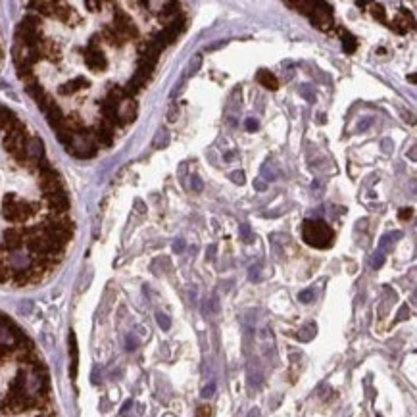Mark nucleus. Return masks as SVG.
I'll return each instance as SVG.
<instances>
[{"label": "nucleus", "instance_id": "1", "mask_svg": "<svg viewBox=\"0 0 417 417\" xmlns=\"http://www.w3.org/2000/svg\"><path fill=\"white\" fill-rule=\"evenodd\" d=\"M302 239L304 243L312 248H319V250H327L333 246V235L331 227L321 221V219H306L302 225Z\"/></svg>", "mask_w": 417, "mask_h": 417}, {"label": "nucleus", "instance_id": "2", "mask_svg": "<svg viewBox=\"0 0 417 417\" xmlns=\"http://www.w3.org/2000/svg\"><path fill=\"white\" fill-rule=\"evenodd\" d=\"M37 212L35 204L29 202H17L15 194H6L2 202V216L10 223H25L29 217Z\"/></svg>", "mask_w": 417, "mask_h": 417}, {"label": "nucleus", "instance_id": "3", "mask_svg": "<svg viewBox=\"0 0 417 417\" xmlns=\"http://www.w3.org/2000/svg\"><path fill=\"white\" fill-rule=\"evenodd\" d=\"M310 21L314 23V27L321 29V31H329L333 27V12L331 6L325 2H316V6L310 12Z\"/></svg>", "mask_w": 417, "mask_h": 417}, {"label": "nucleus", "instance_id": "4", "mask_svg": "<svg viewBox=\"0 0 417 417\" xmlns=\"http://www.w3.org/2000/svg\"><path fill=\"white\" fill-rule=\"evenodd\" d=\"M114 29L123 39H137L139 37V29L135 25V21L123 10H115L114 12Z\"/></svg>", "mask_w": 417, "mask_h": 417}, {"label": "nucleus", "instance_id": "5", "mask_svg": "<svg viewBox=\"0 0 417 417\" xmlns=\"http://www.w3.org/2000/svg\"><path fill=\"white\" fill-rule=\"evenodd\" d=\"M44 200L48 204V208L52 210L50 214H68V210H70V198H68L66 190L48 194V196H44Z\"/></svg>", "mask_w": 417, "mask_h": 417}, {"label": "nucleus", "instance_id": "6", "mask_svg": "<svg viewBox=\"0 0 417 417\" xmlns=\"http://www.w3.org/2000/svg\"><path fill=\"white\" fill-rule=\"evenodd\" d=\"M85 64H86V68L92 70V72H102V70L108 68V60H106V56L102 54L100 48H88V46H86Z\"/></svg>", "mask_w": 417, "mask_h": 417}, {"label": "nucleus", "instance_id": "7", "mask_svg": "<svg viewBox=\"0 0 417 417\" xmlns=\"http://www.w3.org/2000/svg\"><path fill=\"white\" fill-rule=\"evenodd\" d=\"M39 187H41L44 196H48V194H54V192L64 190V183H62L60 175H58L56 171H52V173H48V175H41Z\"/></svg>", "mask_w": 417, "mask_h": 417}, {"label": "nucleus", "instance_id": "8", "mask_svg": "<svg viewBox=\"0 0 417 417\" xmlns=\"http://www.w3.org/2000/svg\"><path fill=\"white\" fill-rule=\"evenodd\" d=\"M21 245H23L21 229H17V227H8V229L4 231V235H2V246H4V250L14 252L17 248H21Z\"/></svg>", "mask_w": 417, "mask_h": 417}, {"label": "nucleus", "instance_id": "9", "mask_svg": "<svg viewBox=\"0 0 417 417\" xmlns=\"http://www.w3.org/2000/svg\"><path fill=\"white\" fill-rule=\"evenodd\" d=\"M92 137L100 144H104V146H112V143H114V125L110 121H106V119H100V123L96 125Z\"/></svg>", "mask_w": 417, "mask_h": 417}, {"label": "nucleus", "instance_id": "10", "mask_svg": "<svg viewBox=\"0 0 417 417\" xmlns=\"http://www.w3.org/2000/svg\"><path fill=\"white\" fill-rule=\"evenodd\" d=\"M117 117H119V125H127V123H133L135 117H137V104L131 100V98H125L121 102V106L117 108Z\"/></svg>", "mask_w": 417, "mask_h": 417}, {"label": "nucleus", "instance_id": "11", "mask_svg": "<svg viewBox=\"0 0 417 417\" xmlns=\"http://www.w3.org/2000/svg\"><path fill=\"white\" fill-rule=\"evenodd\" d=\"M412 27H414V17L408 14L406 10H402L400 15H398L396 19H392V21H390V29H392V31H396V33H400V35L406 33L408 29H412Z\"/></svg>", "mask_w": 417, "mask_h": 417}, {"label": "nucleus", "instance_id": "12", "mask_svg": "<svg viewBox=\"0 0 417 417\" xmlns=\"http://www.w3.org/2000/svg\"><path fill=\"white\" fill-rule=\"evenodd\" d=\"M37 50H39V54H41V58H50L52 62H58V44L54 43V41H50V39H43L41 43L37 44Z\"/></svg>", "mask_w": 417, "mask_h": 417}, {"label": "nucleus", "instance_id": "13", "mask_svg": "<svg viewBox=\"0 0 417 417\" xmlns=\"http://www.w3.org/2000/svg\"><path fill=\"white\" fill-rule=\"evenodd\" d=\"M54 17H58L60 21H64V23H77L79 21V17H77V14H75V10L73 8H70V6H64V4H58L56 6V14H54Z\"/></svg>", "mask_w": 417, "mask_h": 417}, {"label": "nucleus", "instance_id": "14", "mask_svg": "<svg viewBox=\"0 0 417 417\" xmlns=\"http://www.w3.org/2000/svg\"><path fill=\"white\" fill-rule=\"evenodd\" d=\"M44 115H46V121L50 123V127H54V129H58L60 127V123L64 121V112H62V108L58 106L56 102L44 112Z\"/></svg>", "mask_w": 417, "mask_h": 417}, {"label": "nucleus", "instance_id": "15", "mask_svg": "<svg viewBox=\"0 0 417 417\" xmlns=\"http://www.w3.org/2000/svg\"><path fill=\"white\" fill-rule=\"evenodd\" d=\"M88 83H86L85 77H75L73 81H70V83H64V85L60 86L58 90H60V94H64V96H70V94H73V92H77L79 88H83V86H86Z\"/></svg>", "mask_w": 417, "mask_h": 417}, {"label": "nucleus", "instance_id": "16", "mask_svg": "<svg viewBox=\"0 0 417 417\" xmlns=\"http://www.w3.org/2000/svg\"><path fill=\"white\" fill-rule=\"evenodd\" d=\"M258 83L261 86H265V88H269V90H277L279 88V79L271 72H267V70H259L258 72Z\"/></svg>", "mask_w": 417, "mask_h": 417}, {"label": "nucleus", "instance_id": "17", "mask_svg": "<svg viewBox=\"0 0 417 417\" xmlns=\"http://www.w3.org/2000/svg\"><path fill=\"white\" fill-rule=\"evenodd\" d=\"M25 148H29L27 150V156L31 160H35V162H39V160L43 158V143H41V139H37V137H33V139H29L27 141V146Z\"/></svg>", "mask_w": 417, "mask_h": 417}, {"label": "nucleus", "instance_id": "18", "mask_svg": "<svg viewBox=\"0 0 417 417\" xmlns=\"http://www.w3.org/2000/svg\"><path fill=\"white\" fill-rule=\"evenodd\" d=\"M29 6L31 8H37V15L41 14V15H48V17H54L58 2H31Z\"/></svg>", "mask_w": 417, "mask_h": 417}, {"label": "nucleus", "instance_id": "19", "mask_svg": "<svg viewBox=\"0 0 417 417\" xmlns=\"http://www.w3.org/2000/svg\"><path fill=\"white\" fill-rule=\"evenodd\" d=\"M102 37H104V41L108 44H112V46H121V44L125 43V39L115 31L114 27H104L102 29Z\"/></svg>", "mask_w": 417, "mask_h": 417}, {"label": "nucleus", "instance_id": "20", "mask_svg": "<svg viewBox=\"0 0 417 417\" xmlns=\"http://www.w3.org/2000/svg\"><path fill=\"white\" fill-rule=\"evenodd\" d=\"M340 33V39H342V46H344V50L348 52V54H352V52H356V48H358V41L348 33V31H344V29H340L338 31Z\"/></svg>", "mask_w": 417, "mask_h": 417}, {"label": "nucleus", "instance_id": "21", "mask_svg": "<svg viewBox=\"0 0 417 417\" xmlns=\"http://www.w3.org/2000/svg\"><path fill=\"white\" fill-rule=\"evenodd\" d=\"M70 354H72V379H75L77 377V340L73 333H70Z\"/></svg>", "mask_w": 417, "mask_h": 417}, {"label": "nucleus", "instance_id": "22", "mask_svg": "<svg viewBox=\"0 0 417 417\" xmlns=\"http://www.w3.org/2000/svg\"><path fill=\"white\" fill-rule=\"evenodd\" d=\"M25 88H27L29 96H33V98H35V102H39L44 96V94H46V90H44V88L39 85V83H35V85H29V86H25Z\"/></svg>", "mask_w": 417, "mask_h": 417}, {"label": "nucleus", "instance_id": "23", "mask_svg": "<svg viewBox=\"0 0 417 417\" xmlns=\"http://www.w3.org/2000/svg\"><path fill=\"white\" fill-rule=\"evenodd\" d=\"M287 6H290V8H296L298 12H302V14H310L312 12V8L316 6V2H287Z\"/></svg>", "mask_w": 417, "mask_h": 417}, {"label": "nucleus", "instance_id": "24", "mask_svg": "<svg viewBox=\"0 0 417 417\" xmlns=\"http://www.w3.org/2000/svg\"><path fill=\"white\" fill-rule=\"evenodd\" d=\"M316 333H317V327L314 325V323H310V325H308L306 329H302V331L298 333V338H300V340H306V342H308V340H312V336H314Z\"/></svg>", "mask_w": 417, "mask_h": 417}, {"label": "nucleus", "instance_id": "25", "mask_svg": "<svg viewBox=\"0 0 417 417\" xmlns=\"http://www.w3.org/2000/svg\"><path fill=\"white\" fill-rule=\"evenodd\" d=\"M371 14H373L375 19H379V21H387V12H385V8L381 6V4H373L371 6Z\"/></svg>", "mask_w": 417, "mask_h": 417}, {"label": "nucleus", "instance_id": "26", "mask_svg": "<svg viewBox=\"0 0 417 417\" xmlns=\"http://www.w3.org/2000/svg\"><path fill=\"white\" fill-rule=\"evenodd\" d=\"M156 321H158V325L164 329V331H167L169 327H171V321H169V317L164 316V314H156Z\"/></svg>", "mask_w": 417, "mask_h": 417}, {"label": "nucleus", "instance_id": "27", "mask_svg": "<svg viewBox=\"0 0 417 417\" xmlns=\"http://www.w3.org/2000/svg\"><path fill=\"white\" fill-rule=\"evenodd\" d=\"M298 300H300V302H304V304L312 302V300H314V290H312V288H308V290H302V292L298 294Z\"/></svg>", "mask_w": 417, "mask_h": 417}, {"label": "nucleus", "instance_id": "28", "mask_svg": "<svg viewBox=\"0 0 417 417\" xmlns=\"http://www.w3.org/2000/svg\"><path fill=\"white\" fill-rule=\"evenodd\" d=\"M85 6L90 10V12H100L102 8V2H98V0H86Z\"/></svg>", "mask_w": 417, "mask_h": 417}, {"label": "nucleus", "instance_id": "29", "mask_svg": "<svg viewBox=\"0 0 417 417\" xmlns=\"http://www.w3.org/2000/svg\"><path fill=\"white\" fill-rule=\"evenodd\" d=\"M241 235H243V239H245L246 243H252V233H250V225H241Z\"/></svg>", "mask_w": 417, "mask_h": 417}, {"label": "nucleus", "instance_id": "30", "mask_svg": "<svg viewBox=\"0 0 417 417\" xmlns=\"http://www.w3.org/2000/svg\"><path fill=\"white\" fill-rule=\"evenodd\" d=\"M231 179H233L235 183H239V185H245V173H243V171L231 173Z\"/></svg>", "mask_w": 417, "mask_h": 417}, {"label": "nucleus", "instance_id": "31", "mask_svg": "<svg viewBox=\"0 0 417 417\" xmlns=\"http://www.w3.org/2000/svg\"><path fill=\"white\" fill-rule=\"evenodd\" d=\"M196 417H210V408L208 406H200L196 410Z\"/></svg>", "mask_w": 417, "mask_h": 417}, {"label": "nucleus", "instance_id": "32", "mask_svg": "<svg viewBox=\"0 0 417 417\" xmlns=\"http://www.w3.org/2000/svg\"><path fill=\"white\" fill-rule=\"evenodd\" d=\"M177 119V106L175 104H171V108H169V114H167V121L169 123H173Z\"/></svg>", "mask_w": 417, "mask_h": 417}, {"label": "nucleus", "instance_id": "33", "mask_svg": "<svg viewBox=\"0 0 417 417\" xmlns=\"http://www.w3.org/2000/svg\"><path fill=\"white\" fill-rule=\"evenodd\" d=\"M246 129L256 131L258 129V121H256V119H252V117H248V119H246Z\"/></svg>", "mask_w": 417, "mask_h": 417}, {"label": "nucleus", "instance_id": "34", "mask_svg": "<svg viewBox=\"0 0 417 417\" xmlns=\"http://www.w3.org/2000/svg\"><path fill=\"white\" fill-rule=\"evenodd\" d=\"M408 316H410L408 306H402V310H400V312H398V316H396V321H402V319H406Z\"/></svg>", "mask_w": 417, "mask_h": 417}, {"label": "nucleus", "instance_id": "35", "mask_svg": "<svg viewBox=\"0 0 417 417\" xmlns=\"http://www.w3.org/2000/svg\"><path fill=\"white\" fill-rule=\"evenodd\" d=\"M214 392H216V385H214V383H212V385H210V387H206V389L202 390V396H204V398H208V396H212V394H214Z\"/></svg>", "mask_w": 417, "mask_h": 417}, {"label": "nucleus", "instance_id": "36", "mask_svg": "<svg viewBox=\"0 0 417 417\" xmlns=\"http://www.w3.org/2000/svg\"><path fill=\"white\" fill-rule=\"evenodd\" d=\"M412 214H414V212H412V208H402L398 216H400V219H410V217H412Z\"/></svg>", "mask_w": 417, "mask_h": 417}, {"label": "nucleus", "instance_id": "37", "mask_svg": "<svg viewBox=\"0 0 417 417\" xmlns=\"http://www.w3.org/2000/svg\"><path fill=\"white\" fill-rule=\"evenodd\" d=\"M192 188H194V190H198V192L202 190V181L198 179V177H192Z\"/></svg>", "mask_w": 417, "mask_h": 417}, {"label": "nucleus", "instance_id": "38", "mask_svg": "<svg viewBox=\"0 0 417 417\" xmlns=\"http://www.w3.org/2000/svg\"><path fill=\"white\" fill-rule=\"evenodd\" d=\"M202 62V56H196L194 58V66H190V73H196V70H198V66H200Z\"/></svg>", "mask_w": 417, "mask_h": 417}, {"label": "nucleus", "instance_id": "39", "mask_svg": "<svg viewBox=\"0 0 417 417\" xmlns=\"http://www.w3.org/2000/svg\"><path fill=\"white\" fill-rule=\"evenodd\" d=\"M383 261H385V258H383V254H379V258L375 256V259H373V267H381V265H383Z\"/></svg>", "mask_w": 417, "mask_h": 417}, {"label": "nucleus", "instance_id": "40", "mask_svg": "<svg viewBox=\"0 0 417 417\" xmlns=\"http://www.w3.org/2000/svg\"><path fill=\"white\" fill-rule=\"evenodd\" d=\"M183 248H185V243H183V241H177V243L173 245V250H175V252H181Z\"/></svg>", "mask_w": 417, "mask_h": 417}, {"label": "nucleus", "instance_id": "41", "mask_svg": "<svg viewBox=\"0 0 417 417\" xmlns=\"http://www.w3.org/2000/svg\"><path fill=\"white\" fill-rule=\"evenodd\" d=\"M250 279L252 281H258V267H252L250 269Z\"/></svg>", "mask_w": 417, "mask_h": 417}, {"label": "nucleus", "instance_id": "42", "mask_svg": "<svg viewBox=\"0 0 417 417\" xmlns=\"http://www.w3.org/2000/svg\"><path fill=\"white\" fill-rule=\"evenodd\" d=\"M254 187L258 188V190H263V188H265V183H261V181H254Z\"/></svg>", "mask_w": 417, "mask_h": 417}]
</instances>
